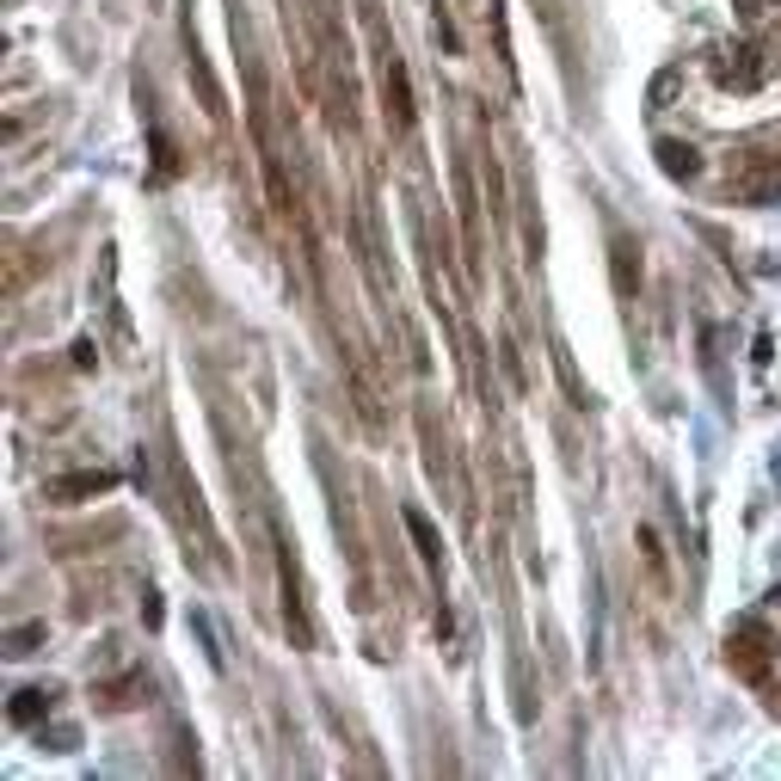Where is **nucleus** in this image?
Masks as SVG:
<instances>
[{
    "instance_id": "nucleus-1",
    "label": "nucleus",
    "mask_w": 781,
    "mask_h": 781,
    "mask_svg": "<svg viewBox=\"0 0 781 781\" xmlns=\"http://www.w3.org/2000/svg\"><path fill=\"white\" fill-rule=\"evenodd\" d=\"M247 74H252V148H259V167H266V198L278 210V228L302 240V259H308V216H302V191H296L290 148L278 136V111H271V93H266V80H259V68H247Z\"/></svg>"
},
{
    "instance_id": "nucleus-2",
    "label": "nucleus",
    "mask_w": 781,
    "mask_h": 781,
    "mask_svg": "<svg viewBox=\"0 0 781 781\" xmlns=\"http://www.w3.org/2000/svg\"><path fill=\"white\" fill-rule=\"evenodd\" d=\"M727 664H732V677H744L751 689H769V695H775L781 640L769 634V622H757V615L732 622V628H727Z\"/></svg>"
},
{
    "instance_id": "nucleus-3",
    "label": "nucleus",
    "mask_w": 781,
    "mask_h": 781,
    "mask_svg": "<svg viewBox=\"0 0 781 781\" xmlns=\"http://www.w3.org/2000/svg\"><path fill=\"white\" fill-rule=\"evenodd\" d=\"M278 584H283V634L296 652H314V622H308V597H302V567H296V548L278 535Z\"/></svg>"
},
{
    "instance_id": "nucleus-4",
    "label": "nucleus",
    "mask_w": 781,
    "mask_h": 781,
    "mask_svg": "<svg viewBox=\"0 0 781 781\" xmlns=\"http://www.w3.org/2000/svg\"><path fill=\"white\" fill-rule=\"evenodd\" d=\"M382 99H388V118L394 130H412V87H407V62L394 56V43H382Z\"/></svg>"
},
{
    "instance_id": "nucleus-5",
    "label": "nucleus",
    "mask_w": 781,
    "mask_h": 781,
    "mask_svg": "<svg viewBox=\"0 0 781 781\" xmlns=\"http://www.w3.org/2000/svg\"><path fill=\"white\" fill-rule=\"evenodd\" d=\"M714 74H720V87H732V93H757V80H763V62H757L751 43H732V50H720Z\"/></svg>"
},
{
    "instance_id": "nucleus-6",
    "label": "nucleus",
    "mask_w": 781,
    "mask_h": 781,
    "mask_svg": "<svg viewBox=\"0 0 781 781\" xmlns=\"http://www.w3.org/2000/svg\"><path fill=\"white\" fill-rule=\"evenodd\" d=\"M111 487H118V474H111V468H80V474H56L50 480V499L80 504V499H99V492H111Z\"/></svg>"
},
{
    "instance_id": "nucleus-7",
    "label": "nucleus",
    "mask_w": 781,
    "mask_h": 781,
    "mask_svg": "<svg viewBox=\"0 0 781 781\" xmlns=\"http://www.w3.org/2000/svg\"><path fill=\"white\" fill-rule=\"evenodd\" d=\"M659 172L677 179V186H689V179H702V154H695L689 142H677V136H664L659 142Z\"/></svg>"
},
{
    "instance_id": "nucleus-8",
    "label": "nucleus",
    "mask_w": 781,
    "mask_h": 781,
    "mask_svg": "<svg viewBox=\"0 0 781 781\" xmlns=\"http://www.w3.org/2000/svg\"><path fill=\"white\" fill-rule=\"evenodd\" d=\"M732 191H739L744 203H775L781 198V160H769V167H757V172H732Z\"/></svg>"
},
{
    "instance_id": "nucleus-9",
    "label": "nucleus",
    "mask_w": 781,
    "mask_h": 781,
    "mask_svg": "<svg viewBox=\"0 0 781 781\" xmlns=\"http://www.w3.org/2000/svg\"><path fill=\"white\" fill-rule=\"evenodd\" d=\"M610 278H615V296H634L640 290V247L628 234L610 240Z\"/></svg>"
},
{
    "instance_id": "nucleus-10",
    "label": "nucleus",
    "mask_w": 781,
    "mask_h": 781,
    "mask_svg": "<svg viewBox=\"0 0 781 781\" xmlns=\"http://www.w3.org/2000/svg\"><path fill=\"white\" fill-rule=\"evenodd\" d=\"M400 517H407V535L419 542V554L431 560V567H443V535H438V523H431V517H424L419 504H407Z\"/></svg>"
},
{
    "instance_id": "nucleus-11",
    "label": "nucleus",
    "mask_w": 781,
    "mask_h": 781,
    "mask_svg": "<svg viewBox=\"0 0 781 781\" xmlns=\"http://www.w3.org/2000/svg\"><path fill=\"white\" fill-rule=\"evenodd\" d=\"M7 720H13V727H38V720H50V689H19L13 702H7Z\"/></svg>"
},
{
    "instance_id": "nucleus-12",
    "label": "nucleus",
    "mask_w": 781,
    "mask_h": 781,
    "mask_svg": "<svg viewBox=\"0 0 781 781\" xmlns=\"http://www.w3.org/2000/svg\"><path fill=\"white\" fill-rule=\"evenodd\" d=\"M136 702H148V677L136 671V677H123V683H111V689H99V708H136Z\"/></svg>"
},
{
    "instance_id": "nucleus-13",
    "label": "nucleus",
    "mask_w": 781,
    "mask_h": 781,
    "mask_svg": "<svg viewBox=\"0 0 781 781\" xmlns=\"http://www.w3.org/2000/svg\"><path fill=\"white\" fill-rule=\"evenodd\" d=\"M148 148H154V179H172L179 172V148H172V136L160 123H148Z\"/></svg>"
},
{
    "instance_id": "nucleus-14",
    "label": "nucleus",
    "mask_w": 781,
    "mask_h": 781,
    "mask_svg": "<svg viewBox=\"0 0 781 781\" xmlns=\"http://www.w3.org/2000/svg\"><path fill=\"white\" fill-rule=\"evenodd\" d=\"M38 647H43V622L13 628V640H7V652H13V659H26V652H38Z\"/></svg>"
},
{
    "instance_id": "nucleus-15",
    "label": "nucleus",
    "mask_w": 781,
    "mask_h": 781,
    "mask_svg": "<svg viewBox=\"0 0 781 781\" xmlns=\"http://www.w3.org/2000/svg\"><path fill=\"white\" fill-rule=\"evenodd\" d=\"M74 370H99V344L93 339H74Z\"/></svg>"
},
{
    "instance_id": "nucleus-16",
    "label": "nucleus",
    "mask_w": 781,
    "mask_h": 781,
    "mask_svg": "<svg viewBox=\"0 0 781 781\" xmlns=\"http://www.w3.org/2000/svg\"><path fill=\"white\" fill-rule=\"evenodd\" d=\"M640 548H647V567H652V572H664V548H659V535L640 530Z\"/></svg>"
},
{
    "instance_id": "nucleus-17",
    "label": "nucleus",
    "mask_w": 781,
    "mask_h": 781,
    "mask_svg": "<svg viewBox=\"0 0 781 781\" xmlns=\"http://www.w3.org/2000/svg\"><path fill=\"white\" fill-rule=\"evenodd\" d=\"M142 622L160 628V591H142Z\"/></svg>"
}]
</instances>
